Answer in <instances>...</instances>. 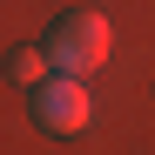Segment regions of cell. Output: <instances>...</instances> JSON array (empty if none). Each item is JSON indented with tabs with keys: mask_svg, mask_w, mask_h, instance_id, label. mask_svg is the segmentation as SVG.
I'll return each mask as SVG.
<instances>
[{
	"mask_svg": "<svg viewBox=\"0 0 155 155\" xmlns=\"http://www.w3.org/2000/svg\"><path fill=\"white\" fill-rule=\"evenodd\" d=\"M108 47H115V27H108V14H94V7H68L54 27H47V61H54V74H74V81H88V74L108 61Z\"/></svg>",
	"mask_w": 155,
	"mask_h": 155,
	"instance_id": "6da1fadb",
	"label": "cell"
},
{
	"mask_svg": "<svg viewBox=\"0 0 155 155\" xmlns=\"http://www.w3.org/2000/svg\"><path fill=\"white\" fill-rule=\"evenodd\" d=\"M34 121L47 135H74V128H88V81H74V74H47V81L27 94Z\"/></svg>",
	"mask_w": 155,
	"mask_h": 155,
	"instance_id": "7a4b0ae2",
	"label": "cell"
},
{
	"mask_svg": "<svg viewBox=\"0 0 155 155\" xmlns=\"http://www.w3.org/2000/svg\"><path fill=\"white\" fill-rule=\"evenodd\" d=\"M47 74H54L47 47H14V54H7V81H14V88H27V94H34V88L47 81Z\"/></svg>",
	"mask_w": 155,
	"mask_h": 155,
	"instance_id": "3957f363",
	"label": "cell"
}]
</instances>
